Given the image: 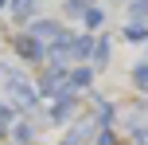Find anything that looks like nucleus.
<instances>
[{"mask_svg": "<svg viewBox=\"0 0 148 145\" xmlns=\"http://www.w3.org/2000/svg\"><path fill=\"white\" fill-rule=\"evenodd\" d=\"M16 51H20L27 63H39V59L47 55V43H43V39H35V35L27 31V35H16Z\"/></svg>", "mask_w": 148, "mask_h": 145, "instance_id": "1", "label": "nucleus"}, {"mask_svg": "<svg viewBox=\"0 0 148 145\" xmlns=\"http://www.w3.org/2000/svg\"><path fill=\"white\" fill-rule=\"evenodd\" d=\"M82 141H86V130H70V133H66V141H62V145H82Z\"/></svg>", "mask_w": 148, "mask_h": 145, "instance_id": "17", "label": "nucleus"}, {"mask_svg": "<svg viewBox=\"0 0 148 145\" xmlns=\"http://www.w3.org/2000/svg\"><path fill=\"white\" fill-rule=\"evenodd\" d=\"M97 122H101V126L113 122V106H109V102H97Z\"/></svg>", "mask_w": 148, "mask_h": 145, "instance_id": "16", "label": "nucleus"}, {"mask_svg": "<svg viewBox=\"0 0 148 145\" xmlns=\"http://www.w3.org/2000/svg\"><path fill=\"white\" fill-rule=\"evenodd\" d=\"M90 83H94V71H90V67H74L70 71V94L74 90H86Z\"/></svg>", "mask_w": 148, "mask_h": 145, "instance_id": "5", "label": "nucleus"}, {"mask_svg": "<svg viewBox=\"0 0 148 145\" xmlns=\"http://www.w3.org/2000/svg\"><path fill=\"white\" fill-rule=\"evenodd\" d=\"M94 63H97V67H105V63H109V39H97V43H94Z\"/></svg>", "mask_w": 148, "mask_h": 145, "instance_id": "9", "label": "nucleus"}, {"mask_svg": "<svg viewBox=\"0 0 148 145\" xmlns=\"http://www.w3.org/2000/svg\"><path fill=\"white\" fill-rule=\"evenodd\" d=\"M31 35H35V39H43L47 47H55L62 35H66V31H62L59 24H51V20H39V24H31Z\"/></svg>", "mask_w": 148, "mask_h": 145, "instance_id": "3", "label": "nucleus"}, {"mask_svg": "<svg viewBox=\"0 0 148 145\" xmlns=\"http://www.w3.org/2000/svg\"><path fill=\"white\" fill-rule=\"evenodd\" d=\"M70 114H74V98L66 94V98L55 102V122H70Z\"/></svg>", "mask_w": 148, "mask_h": 145, "instance_id": "6", "label": "nucleus"}, {"mask_svg": "<svg viewBox=\"0 0 148 145\" xmlns=\"http://www.w3.org/2000/svg\"><path fill=\"white\" fill-rule=\"evenodd\" d=\"M35 8H39V0H12V20L16 24H27L31 16H35Z\"/></svg>", "mask_w": 148, "mask_h": 145, "instance_id": "4", "label": "nucleus"}, {"mask_svg": "<svg viewBox=\"0 0 148 145\" xmlns=\"http://www.w3.org/2000/svg\"><path fill=\"white\" fill-rule=\"evenodd\" d=\"M125 39H133V43H144V39H148V24H129V28H125Z\"/></svg>", "mask_w": 148, "mask_h": 145, "instance_id": "10", "label": "nucleus"}, {"mask_svg": "<svg viewBox=\"0 0 148 145\" xmlns=\"http://www.w3.org/2000/svg\"><path fill=\"white\" fill-rule=\"evenodd\" d=\"M133 137L136 145H148V122H133Z\"/></svg>", "mask_w": 148, "mask_h": 145, "instance_id": "15", "label": "nucleus"}, {"mask_svg": "<svg viewBox=\"0 0 148 145\" xmlns=\"http://www.w3.org/2000/svg\"><path fill=\"white\" fill-rule=\"evenodd\" d=\"M97 145H117V137H113L109 130H101V133H97Z\"/></svg>", "mask_w": 148, "mask_h": 145, "instance_id": "18", "label": "nucleus"}, {"mask_svg": "<svg viewBox=\"0 0 148 145\" xmlns=\"http://www.w3.org/2000/svg\"><path fill=\"white\" fill-rule=\"evenodd\" d=\"M8 94H12V102H16V106H23V110L35 106V94H31V86L23 83L20 75H8Z\"/></svg>", "mask_w": 148, "mask_h": 145, "instance_id": "2", "label": "nucleus"}, {"mask_svg": "<svg viewBox=\"0 0 148 145\" xmlns=\"http://www.w3.org/2000/svg\"><path fill=\"white\" fill-rule=\"evenodd\" d=\"M82 24H86L90 31H97V28H101V24H105V12H101V8H90V12L82 16Z\"/></svg>", "mask_w": 148, "mask_h": 145, "instance_id": "8", "label": "nucleus"}, {"mask_svg": "<svg viewBox=\"0 0 148 145\" xmlns=\"http://www.w3.org/2000/svg\"><path fill=\"white\" fill-rule=\"evenodd\" d=\"M12 137H16V145H31V137H35V130H31L27 122H20V126L12 130Z\"/></svg>", "mask_w": 148, "mask_h": 145, "instance_id": "11", "label": "nucleus"}, {"mask_svg": "<svg viewBox=\"0 0 148 145\" xmlns=\"http://www.w3.org/2000/svg\"><path fill=\"white\" fill-rule=\"evenodd\" d=\"M129 16L133 24H148V0H129Z\"/></svg>", "mask_w": 148, "mask_h": 145, "instance_id": "7", "label": "nucleus"}, {"mask_svg": "<svg viewBox=\"0 0 148 145\" xmlns=\"http://www.w3.org/2000/svg\"><path fill=\"white\" fill-rule=\"evenodd\" d=\"M94 43H97V39H86V35L74 39V59H86V55H94Z\"/></svg>", "mask_w": 148, "mask_h": 145, "instance_id": "12", "label": "nucleus"}, {"mask_svg": "<svg viewBox=\"0 0 148 145\" xmlns=\"http://www.w3.org/2000/svg\"><path fill=\"white\" fill-rule=\"evenodd\" d=\"M90 8H94L90 0H66V12H70V16H86Z\"/></svg>", "mask_w": 148, "mask_h": 145, "instance_id": "14", "label": "nucleus"}, {"mask_svg": "<svg viewBox=\"0 0 148 145\" xmlns=\"http://www.w3.org/2000/svg\"><path fill=\"white\" fill-rule=\"evenodd\" d=\"M133 83L140 86V90H148V63H136L133 67Z\"/></svg>", "mask_w": 148, "mask_h": 145, "instance_id": "13", "label": "nucleus"}, {"mask_svg": "<svg viewBox=\"0 0 148 145\" xmlns=\"http://www.w3.org/2000/svg\"><path fill=\"white\" fill-rule=\"evenodd\" d=\"M0 8H4V0H0Z\"/></svg>", "mask_w": 148, "mask_h": 145, "instance_id": "20", "label": "nucleus"}, {"mask_svg": "<svg viewBox=\"0 0 148 145\" xmlns=\"http://www.w3.org/2000/svg\"><path fill=\"white\" fill-rule=\"evenodd\" d=\"M8 118H12V114H8V110L0 106V137H4V133H8Z\"/></svg>", "mask_w": 148, "mask_h": 145, "instance_id": "19", "label": "nucleus"}]
</instances>
